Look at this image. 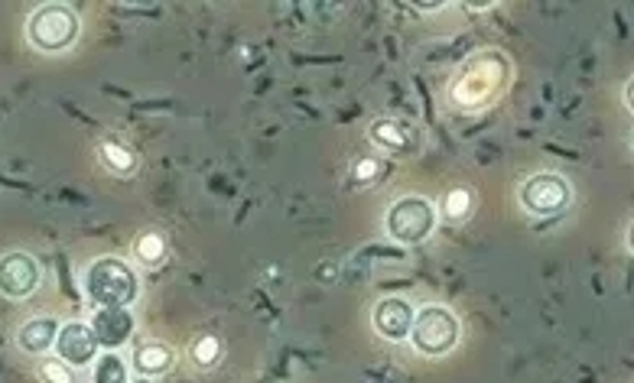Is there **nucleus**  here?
Wrapping results in <instances>:
<instances>
[{"mask_svg":"<svg viewBox=\"0 0 634 383\" xmlns=\"http://www.w3.org/2000/svg\"><path fill=\"white\" fill-rule=\"evenodd\" d=\"M62 322H56L53 315H36V319L23 322L20 332H17V348L23 354H33V358H40V354L53 351L56 348V335H59Z\"/></svg>","mask_w":634,"mask_h":383,"instance_id":"11","label":"nucleus"},{"mask_svg":"<svg viewBox=\"0 0 634 383\" xmlns=\"http://www.w3.org/2000/svg\"><path fill=\"white\" fill-rule=\"evenodd\" d=\"M134 250H137V257L147 263V267H157V263L166 257V241L160 237V231H144L137 237Z\"/></svg>","mask_w":634,"mask_h":383,"instance_id":"16","label":"nucleus"},{"mask_svg":"<svg viewBox=\"0 0 634 383\" xmlns=\"http://www.w3.org/2000/svg\"><path fill=\"white\" fill-rule=\"evenodd\" d=\"M371 140L384 150H407V134L404 127L394 121H378L371 127Z\"/></svg>","mask_w":634,"mask_h":383,"instance_id":"14","label":"nucleus"},{"mask_svg":"<svg viewBox=\"0 0 634 383\" xmlns=\"http://www.w3.org/2000/svg\"><path fill=\"white\" fill-rule=\"evenodd\" d=\"M504 65H498L495 72L482 75V59H475L472 65H465L462 78L456 82V88H452V101L462 104V108H478V104H485L491 95H495V88L501 85L504 78Z\"/></svg>","mask_w":634,"mask_h":383,"instance_id":"9","label":"nucleus"},{"mask_svg":"<svg viewBox=\"0 0 634 383\" xmlns=\"http://www.w3.org/2000/svg\"><path fill=\"white\" fill-rule=\"evenodd\" d=\"M384 228L397 244H404V247L423 244L426 237L436 231V208L430 198H423V195H404L387 208Z\"/></svg>","mask_w":634,"mask_h":383,"instance_id":"4","label":"nucleus"},{"mask_svg":"<svg viewBox=\"0 0 634 383\" xmlns=\"http://www.w3.org/2000/svg\"><path fill=\"white\" fill-rule=\"evenodd\" d=\"M88 325H92L101 351H118L134 335V315L127 309H95Z\"/></svg>","mask_w":634,"mask_h":383,"instance_id":"10","label":"nucleus"},{"mask_svg":"<svg viewBox=\"0 0 634 383\" xmlns=\"http://www.w3.org/2000/svg\"><path fill=\"white\" fill-rule=\"evenodd\" d=\"M378 169H381V166L374 163V160H361V163L355 166V179H358V182H371Z\"/></svg>","mask_w":634,"mask_h":383,"instance_id":"20","label":"nucleus"},{"mask_svg":"<svg viewBox=\"0 0 634 383\" xmlns=\"http://www.w3.org/2000/svg\"><path fill=\"white\" fill-rule=\"evenodd\" d=\"M173 351L170 345H163V341H144L137 351H134V371L137 377H160L173 367Z\"/></svg>","mask_w":634,"mask_h":383,"instance_id":"12","label":"nucleus"},{"mask_svg":"<svg viewBox=\"0 0 634 383\" xmlns=\"http://www.w3.org/2000/svg\"><path fill=\"white\" fill-rule=\"evenodd\" d=\"M131 383H153V380H150V377H134Z\"/></svg>","mask_w":634,"mask_h":383,"instance_id":"22","label":"nucleus"},{"mask_svg":"<svg viewBox=\"0 0 634 383\" xmlns=\"http://www.w3.org/2000/svg\"><path fill=\"white\" fill-rule=\"evenodd\" d=\"M101 160H105L108 169H114V173H121V176L131 173V169L137 166V156L127 147H121V143H114V140L101 143Z\"/></svg>","mask_w":634,"mask_h":383,"instance_id":"15","label":"nucleus"},{"mask_svg":"<svg viewBox=\"0 0 634 383\" xmlns=\"http://www.w3.org/2000/svg\"><path fill=\"white\" fill-rule=\"evenodd\" d=\"M413 10H420V13H433V10H443L446 4H410Z\"/></svg>","mask_w":634,"mask_h":383,"instance_id":"21","label":"nucleus"},{"mask_svg":"<svg viewBox=\"0 0 634 383\" xmlns=\"http://www.w3.org/2000/svg\"><path fill=\"white\" fill-rule=\"evenodd\" d=\"M43 283L40 260L27 250H10L0 257V296L4 299H27Z\"/></svg>","mask_w":634,"mask_h":383,"instance_id":"6","label":"nucleus"},{"mask_svg":"<svg viewBox=\"0 0 634 383\" xmlns=\"http://www.w3.org/2000/svg\"><path fill=\"white\" fill-rule=\"evenodd\" d=\"M82 289L95 309H127L140 296V276L121 257H98L85 267Z\"/></svg>","mask_w":634,"mask_h":383,"instance_id":"1","label":"nucleus"},{"mask_svg":"<svg viewBox=\"0 0 634 383\" xmlns=\"http://www.w3.org/2000/svg\"><path fill=\"white\" fill-rule=\"evenodd\" d=\"M462 325L459 315L452 312L443 302H430V306H420V312L413 315L410 325V345L420 358H446V354L459 345Z\"/></svg>","mask_w":634,"mask_h":383,"instance_id":"2","label":"nucleus"},{"mask_svg":"<svg viewBox=\"0 0 634 383\" xmlns=\"http://www.w3.org/2000/svg\"><path fill=\"white\" fill-rule=\"evenodd\" d=\"M413 315H417V309H413L407 299L387 296V299L378 302V306H374L371 325H374V332H378L384 341H394V345H400V341L410 338Z\"/></svg>","mask_w":634,"mask_h":383,"instance_id":"8","label":"nucleus"},{"mask_svg":"<svg viewBox=\"0 0 634 383\" xmlns=\"http://www.w3.org/2000/svg\"><path fill=\"white\" fill-rule=\"evenodd\" d=\"M36 371H40V380H43V383H79V377H75L72 367L62 364L59 358H46V361H40V367H36Z\"/></svg>","mask_w":634,"mask_h":383,"instance_id":"18","label":"nucleus"},{"mask_svg":"<svg viewBox=\"0 0 634 383\" xmlns=\"http://www.w3.org/2000/svg\"><path fill=\"white\" fill-rule=\"evenodd\" d=\"M101 354V345H98V338L92 332V325L88 322H66L59 328V335H56V358L62 364H69L72 371H82V367H92L95 358Z\"/></svg>","mask_w":634,"mask_h":383,"instance_id":"7","label":"nucleus"},{"mask_svg":"<svg viewBox=\"0 0 634 383\" xmlns=\"http://www.w3.org/2000/svg\"><path fill=\"white\" fill-rule=\"evenodd\" d=\"M569 198H573V189H569L566 176L556 173V169H550V173L527 176L524 186H521V205L537 218L560 215V211L569 205Z\"/></svg>","mask_w":634,"mask_h":383,"instance_id":"5","label":"nucleus"},{"mask_svg":"<svg viewBox=\"0 0 634 383\" xmlns=\"http://www.w3.org/2000/svg\"><path fill=\"white\" fill-rule=\"evenodd\" d=\"M218 358H222V341L215 335H199L196 345H192V361L199 367H215Z\"/></svg>","mask_w":634,"mask_h":383,"instance_id":"17","label":"nucleus"},{"mask_svg":"<svg viewBox=\"0 0 634 383\" xmlns=\"http://www.w3.org/2000/svg\"><path fill=\"white\" fill-rule=\"evenodd\" d=\"M472 211V195L465 192V189H452L446 195V205H443V215L446 221H462L465 215Z\"/></svg>","mask_w":634,"mask_h":383,"instance_id":"19","label":"nucleus"},{"mask_svg":"<svg viewBox=\"0 0 634 383\" xmlns=\"http://www.w3.org/2000/svg\"><path fill=\"white\" fill-rule=\"evenodd\" d=\"M92 383H131V371L118 351H101L92 364Z\"/></svg>","mask_w":634,"mask_h":383,"instance_id":"13","label":"nucleus"},{"mask_svg":"<svg viewBox=\"0 0 634 383\" xmlns=\"http://www.w3.org/2000/svg\"><path fill=\"white\" fill-rule=\"evenodd\" d=\"M79 33H82L79 13L66 4H43L27 20V39L40 52H66L75 46Z\"/></svg>","mask_w":634,"mask_h":383,"instance_id":"3","label":"nucleus"}]
</instances>
